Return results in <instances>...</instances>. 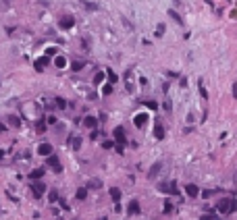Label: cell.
<instances>
[{
    "instance_id": "17",
    "label": "cell",
    "mask_w": 237,
    "mask_h": 220,
    "mask_svg": "<svg viewBox=\"0 0 237 220\" xmlns=\"http://www.w3.org/2000/svg\"><path fill=\"white\" fill-rule=\"evenodd\" d=\"M146 120H148V116H146V114H140V116H135V125H137V127H140V125H143Z\"/></svg>"
},
{
    "instance_id": "15",
    "label": "cell",
    "mask_w": 237,
    "mask_h": 220,
    "mask_svg": "<svg viewBox=\"0 0 237 220\" xmlns=\"http://www.w3.org/2000/svg\"><path fill=\"white\" fill-rule=\"evenodd\" d=\"M154 135L158 139H162L164 137V129H162V125H156V129H154Z\"/></svg>"
},
{
    "instance_id": "24",
    "label": "cell",
    "mask_w": 237,
    "mask_h": 220,
    "mask_svg": "<svg viewBox=\"0 0 237 220\" xmlns=\"http://www.w3.org/2000/svg\"><path fill=\"white\" fill-rule=\"evenodd\" d=\"M102 79H104V73H98V75L94 77V81H96V83H100Z\"/></svg>"
},
{
    "instance_id": "14",
    "label": "cell",
    "mask_w": 237,
    "mask_h": 220,
    "mask_svg": "<svg viewBox=\"0 0 237 220\" xmlns=\"http://www.w3.org/2000/svg\"><path fill=\"white\" fill-rule=\"evenodd\" d=\"M34 181H37V179H42L44 176V168H36V170H31V174H29Z\"/></svg>"
},
{
    "instance_id": "5",
    "label": "cell",
    "mask_w": 237,
    "mask_h": 220,
    "mask_svg": "<svg viewBox=\"0 0 237 220\" xmlns=\"http://www.w3.org/2000/svg\"><path fill=\"white\" fill-rule=\"evenodd\" d=\"M160 191H168V193H177V187L173 185V183H160Z\"/></svg>"
},
{
    "instance_id": "27",
    "label": "cell",
    "mask_w": 237,
    "mask_h": 220,
    "mask_svg": "<svg viewBox=\"0 0 237 220\" xmlns=\"http://www.w3.org/2000/svg\"><path fill=\"white\" fill-rule=\"evenodd\" d=\"M73 69H75V71H79V69H83V62H73Z\"/></svg>"
},
{
    "instance_id": "28",
    "label": "cell",
    "mask_w": 237,
    "mask_h": 220,
    "mask_svg": "<svg viewBox=\"0 0 237 220\" xmlns=\"http://www.w3.org/2000/svg\"><path fill=\"white\" fill-rule=\"evenodd\" d=\"M164 212H173V206H171V201H166V204H164Z\"/></svg>"
},
{
    "instance_id": "9",
    "label": "cell",
    "mask_w": 237,
    "mask_h": 220,
    "mask_svg": "<svg viewBox=\"0 0 237 220\" xmlns=\"http://www.w3.org/2000/svg\"><path fill=\"white\" fill-rule=\"evenodd\" d=\"M69 145H71L73 150H79V148H81V139L77 137V135H75V137H69Z\"/></svg>"
},
{
    "instance_id": "29",
    "label": "cell",
    "mask_w": 237,
    "mask_h": 220,
    "mask_svg": "<svg viewBox=\"0 0 237 220\" xmlns=\"http://www.w3.org/2000/svg\"><path fill=\"white\" fill-rule=\"evenodd\" d=\"M90 187H92V189H98V187H100V181H92Z\"/></svg>"
},
{
    "instance_id": "8",
    "label": "cell",
    "mask_w": 237,
    "mask_h": 220,
    "mask_svg": "<svg viewBox=\"0 0 237 220\" xmlns=\"http://www.w3.org/2000/svg\"><path fill=\"white\" fill-rule=\"evenodd\" d=\"M115 137H117L118 143H125V131H123V127H117V129H115Z\"/></svg>"
},
{
    "instance_id": "1",
    "label": "cell",
    "mask_w": 237,
    "mask_h": 220,
    "mask_svg": "<svg viewBox=\"0 0 237 220\" xmlns=\"http://www.w3.org/2000/svg\"><path fill=\"white\" fill-rule=\"evenodd\" d=\"M218 210H221L223 214H229V212L235 210V201H233V199H223V201L218 204Z\"/></svg>"
},
{
    "instance_id": "20",
    "label": "cell",
    "mask_w": 237,
    "mask_h": 220,
    "mask_svg": "<svg viewBox=\"0 0 237 220\" xmlns=\"http://www.w3.org/2000/svg\"><path fill=\"white\" fill-rule=\"evenodd\" d=\"M48 199H50V201H56V199H58V193H56V191H50Z\"/></svg>"
},
{
    "instance_id": "10",
    "label": "cell",
    "mask_w": 237,
    "mask_h": 220,
    "mask_svg": "<svg viewBox=\"0 0 237 220\" xmlns=\"http://www.w3.org/2000/svg\"><path fill=\"white\" fill-rule=\"evenodd\" d=\"M73 23H75V21H73V17H65V19H60V27H62V29L73 27Z\"/></svg>"
},
{
    "instance_id": "23",
    "label": "cell",
    "mask_w": 237,
    "mask_h": 220,
    "mask_svg": "<svg viewBox=\"0 0 237 220\" xmlns=\"http://www.w3.org/2000/svg\"><path fill=\"white\" fill-rule=\"evenodd\" d=\"M110 92H112V85H104V87H102V93H106L108 96Z\"/></svg>"
},
{
    "instance_id": "25",
    "label": "cell",
    "mask_w": 237,
    "mask_h": 220,
    "mask_svg": "<svg viewBox=\"0 0 237 220\" xmlns=\"http://www.w3.org/2000/svg\"><path fill=\"white\" fill-rule=\"evenodd\" d=\"M54 62H56L58 67H65V58H62V56H58V58H56V60H54Z\"/></svg>"
},
{
    "instance_id": "26",
    "label": "cell",
    "mask_w": 237,
    "mask_h": 220,
    "mask_svg": "<svg viewBox=\"0 0 237 220\" xmlns=\"http://www.w3.org/2000/svg\"><path fill=\"white\" fill-rule=\"evenodd\" d=\"M108 77H110V81H112V83H115V81H117V79H118V77H117V75H115V73H112V71H108Z\"/></svg>"
},
{
    "instance_id": "30",
    "label": "cell",
    "mask_w": 237,
    "mask_h": 220,
    "mask_svg": "<svg viewBox=\"0 0 237 220\" xmlns=\"http://www.w3.org/2000/svg\"><path fill=\"white\" fill-rule=\"evenodd\" d=\"M202 220H212V216L208 214V216H202Z\"/></svg>"
},
{
    "instance_id": "16",
    "label": "cell",
    "mask_w": 237,
    "mask_h": 220,
    "mask_svg": "<svg viewBox=\"0 0 237 220\" xmlns=\"http://www.w3.org/2000/svg\"><path fill=\"white\" fill-rule=\"evenodd\" d=\"M110 197H112L115 201H118V199H121V191H118L117 187H112V189H110Z\"/></svg>"
},
{
    "instance_id": "13",
    "label": "cell",
    "mask_w": 237,
    "mask_h": 220,
    "mask_svg": "<svg viewBox=\"0 0 237 220\" xmlns=\"http://www.w3.org/2000/svg\"><path fill=\"white\" fill-rule=\"evenodd\" d=\"M160 168H162V164H160V162H156L154 166L150 168V173H148V176H150V179H154V176H156V173H158Z\"/></svg>"
},
{
    "instance_id": "19",
    "label": "cell",
    "mask_w": 237,
    "mask_h": 220,
    "mask_svg": "<svg viewBox=\"0 0 237 220\" xmlns=\"http://www.w3.org/2000/svg\"><path fill=\"white\" fill-rule=\"evenodd\" d=\"M44 65H46V58H40L36 62V69H44Z\"/></svg>"
},
{
    "instance_id": "21",
    "label": "cell",
    "mask_w": 237,
    "mask_h": 220,
    "mask_svg": "<svg viewBox=\"0 0 237 220\" xmlns=\"http://www.w3.org/2000/svg\"><path fill=\"white\" fill-rule=\"evenodd\" d=\"M83 6H85V9H87V11H96V9H98V6H96V4H90V2H83Z\"/></svg>"
},
{
    "instance_id": "2",
    "label": "cell",
    "mask_w": 237,
    "mask_h": 220,
    "mask_svg": "<svg viewBox=\"0 0 237 220\" xmlns=\"http://www.w3.org/2000/svg\"><path fill=\"white\" fill-rule=\"evenodd\" d=\"M31 189H34V195H36V197H42V195H44V191H46L44 183H34Z\"/></svg>"
},
{
    "instance_id": "18",
    "label": "cell",
    "mask_w": 237,
    "mask_h": 220,
    "mask_svg": "<svg viewBox=\"0 0 237 220\" xmlns=\"http://www.w3.org/2000/svg\"><path fill=\"white\" fill-rule=\"evenodd\" d=\"M87 197V189H79L77 191V199H85Z\"/></svg>"
},
{
    "instance_id": "11",
    "label": "cell",
    "mask_w": 237,
    "mask_h": 220,
    "mask_svg": "<svg viewBox=\"0 0 237 220\" xmlns=\"http://www.w3.org/2000/svg\"><path fill=\"white\" fill-rule=\"evenodd\" d=\"M185 193H187L189 197H196V195H198V187L193 185V183H189V185L185 187Z\"/></svg>"
},
{
    "instance_id": "7",
    "label": "cell",
    "mask_w": 237,
    "mask_h": 220,
    "mask_svg": "<svg viewBox=\"0 0 237 220\" xmlns=\"http://www.w3.org/2000/svg\"><path fill=\"white\" fill-rule=\"evenodd\" d=\"M129 214H140V201L137 199H131L129 201Z\"/></svg>"
},
{
    "instance_id": "3",
    "label": "cell",
    "mask_w": 237,
    "mask_h": 220,
    "mask_svg": "<svg viewBox=\"0 0 237 220\" xmlns=\"http://www.w3.org/2000/svg\"><path fill=\"white\" fill-rule=\"evenodd\" d=\"M83 125H85L87 129H96L98 127V120H96L94 116H85V118H83Z\"/></svg>"
},
{
    "instance_id": "12",
    "label": "cell",
    "mask_w": 237,
    "mask_h": 220,
    "mask_svg": "<svg viewBox=\"0 0 237 220\" xmlns=\"http://www.w3.org/2000/svg\"><path fill=\"white\" fill-rule=\"evenodd\" d=\"M6 123H9L11 127H19V125H21V120H19L17 116H12V114H9V116H6Z\"/></svg>"
},
{
    "instance_id": "6",
    "label": "cell",
    "mask_w": 237,
    "mask_h": 220,
    "mask_svg": "<svg viewBox=\"0 0 237 220\" xmlns=\"http://www.w3.org/2000/svg\"><path fill=\"white\" fill-rule=\"evenodd\" d=\"M37 152H40L42 156H50V154H52V145H50V143H42V145L37 148Z\"/></svg>"
},
{
    "instance_id": "22",
    "label": "cell",
    "mask_w": 237,
    "mask_h": 220,
    "mask_svg": "<svg viewBox=\"0 0 237 220\" xmlns=\"http://www.w3.org/2000/svg\"><path fill=\"white\" fill-rule=\"evenodd\" d=\"M168 15H171V17H173V19L177 21V23H181V17H179V15H177V12H175V11H171V12H168Z\"/></svg>"
},
{
    "instance_id": "4",
    "label": "cell",
    "mask_w": 237,
    "mask_h": 220,
    "mask_svg": "<svg viewBox=\"0 0 237 220\" xmlns=\"http://www.w3.org/2000/svg\"><path fill=\"white\" fill-rule=\"evenodd\" d=\"M48 164H50V166H52L56 173H60V170H62V166H60L58 158H54V156H50V158H48Z\"/></svg>"
}]
</instances>
